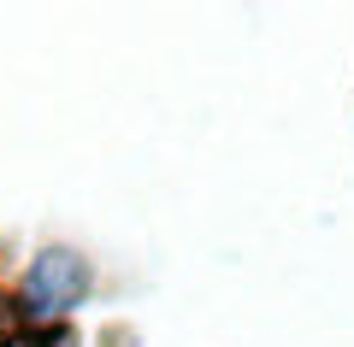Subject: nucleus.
I'll use <instances>...</instances> for the list:
<instances>
[{"instance_id": "obj_1", "label": "nucleus", "mask_w": 354, "mask_h": 347, "mask_svg": "<svg viewBox=\"0 0 354 347\" xmlns=\"http://www.w3.org/2000/svg\"><path fill=\"white\" fill-rule=\"evenodd\" d=\"M88 259L77 248H65V241H48V248H36V259H30L24 283H18L12 295V312L24 324H41V330H53V324L65 318V312H77L88 300Z\"/></svg>"}, {"instance_id": "obj_2", "label": "nucleus", "mask_w": 354, "mask_h": 347, "mask_svg": "<svg viewBox=\"0 0 354 347\" xmlns=\"http://www.w3.org/2000/svg\"><path fill=\"white\" fill-rule=\"evenodd\" d=\"M6 347H36V341H24V335H12V341H6Z\"/></svg>"}]
</instances>
